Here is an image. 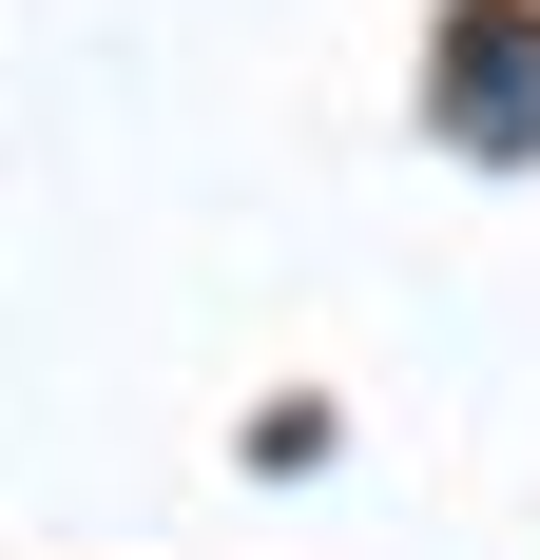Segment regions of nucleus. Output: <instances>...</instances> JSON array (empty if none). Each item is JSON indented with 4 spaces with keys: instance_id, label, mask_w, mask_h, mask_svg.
<instances>
[{
    "instance_id": "f257e3e1",
    "label": "nucleus",
    "mask_w": 540,
    "mask_h": 560,
    "mask_svg": "<svg viewBox=\"0 0 540 560\" xmlns=\"http://www.w3.org/2000/svg\"><path fill=\"white\" fill-rule=\"evenodd\" d=\"M444 136L463 155H540V20L521 0H463L444 20Z\"/></svg>"
}]
</instances>
